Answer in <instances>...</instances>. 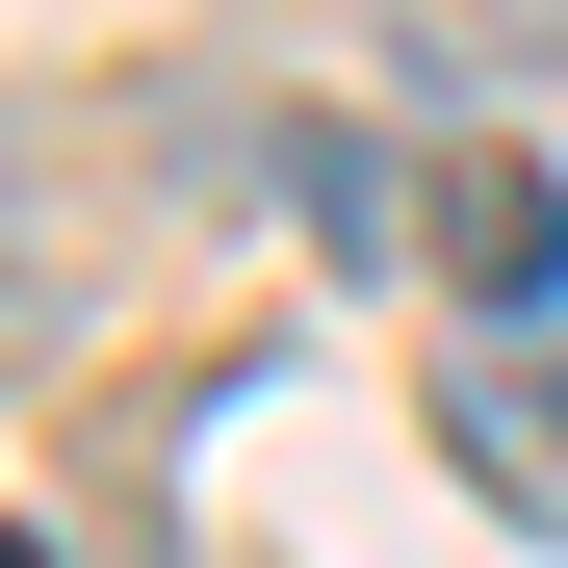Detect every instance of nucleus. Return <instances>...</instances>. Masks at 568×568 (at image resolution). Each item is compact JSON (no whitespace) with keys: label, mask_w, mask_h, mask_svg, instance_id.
Here are the masks:
<instances>
[{"label":"nucleus","mask_w":568,"mask_h":568,"mask_svg":"<svg viewBox=\"0 0 568 568\" xmlns=\"http://www.w3.org/2000/svg\"><path fill=\"white\" fill-rule=\"evenodd\" d=\"M414 258H439L491 336H542V311H568V181H542V155H414Z\"/></svg>","instance_id":"f257e3e1"},{"label":"nucleus","mask_w":568,"mask_h":568,"mask_svg":"<svg viewBox=\"0 0 568 568\" xmlns=\"http://www.w3.org/2000/svg\"><path fill=\"white\" fill-rule=\"evenodd\" d=\"M439 465H465L491 517H568V362H542V336H465V362H439Z\"/></svg>","instance_id":"f03ea898"},{"label":"nucleus","mask_w":568,"mask_h":568,"mask_svg":"<svg viewBox=\"0 0 568 568\" xmlns=\"http://www.w3.org/2000/svg\"><path fill=\"white\" fill-rule=\"evenodd\" d=\"M0 568H52V542H27V517H0Z\"/></svg>","instance_id":"7ed1b4c3"}]
</instances>
